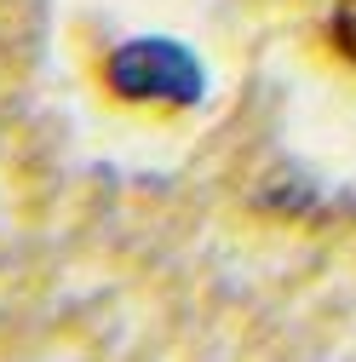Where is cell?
Listing matches in <instances>:
<instances>
[{
    "label": "cell",
    "instance_id": "obj_1",
    "mask_svg": "<svg viewBox=\"0 0 356 362\" xmlns=\"http://www.w3.org/2000/svg\"><path fill=\"white\" fill-rule=\"evenodd\" d=\"M104 75L132 104H196L201 98V64L178 40H126V47H115Z\"/></svg>",
    "mask_w": 356,
    "mask_h": 362
},
{
    "label": "cell",
    "instance_id": "obj_2",
    "mask_svg": "<svg viewBox=\"0 0 356 362\" xmlns=\"http://www.w3.org/2000/svg\"><path fill=\"white\" fill-rule=\"evenodd\" d=\"M328 35H333V47L356 64V0H333V18H328Z\"/></svg>",
    "mask_w": 356,
    "mask_h": 362
}]
</instances>
